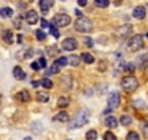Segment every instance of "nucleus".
Listing matches in <instances>:
<instances>
[{"instance_id":"39448f33","label":"nucleus","mask_w":148,"mask_h":140,"mask_svg":"<svg viewBox=\"0 0 148 140\" xmlns=\"http://www.w3.org/2000/svg\"><path fill=\"white\" fill-rule=\"evenodd\" d=\"M144 47V40L142 35H134L129 41H128V48L129 51H138Z\"/></svg>"},{"instance_id":"1a4fd4ad","label":"nucleus","mask_w":148,"mask_h":140,"mask_svg":"<svg viewBox=\"0 0 148 140\" xmlns=\"http://www.w3.org/2000/svg\"><path fill=\"white\" fill-rule=\"evenodd\" d=\"M145 15H147V10H145L144 6H136V8L134 9V12H132V16H134L135 19H144Z\"/></svg>"},{"instance_id":"bb28decb","label":"nucleus","mask_w":148,"mask_h":140,"mask_svg":"<svg viewBox=\"0 0 148 140\" xmlns=\"http://www.w3.org/2000/svg\"><path fill=\"white\" fill-rule=\"evenodd\" d=\"M95 5L97 8H108L109 6V0H96Z\"/></svg>"},{"instance_id":"f257e3e1","label":"nucleus","mask_w":148,"mask_h":140,"mask_svg":"<svg viewBox=\"0 0 148 140\" xmlns=\"http://www.w3.org/2000/svg\"><path fill=\"white\" fill-rule=\"evenodd\" d=\"M90 120V111L83 108L82 111H79L76 114V117H73V120L68 123V128L70 130H76V128H80L83 125H86Z\"/></svg>"},{"instance_id":"9d476101","label":"nucleus","mask_w":148,"mask_h":140,"mask_svg":"<svg viewBox=\"0 0 148 140\" xmlns=\"http://www.w3.org/2000/svg\"><path fill=\"white\" fill-rule=\"evenodd\" d=\"M52 6H54L52 0H41V2H39V8H41L42 13H48L49 8H52Z\"/></svg>"},{"instance_id":"ddd939ff","label":"nucleus","mask_w":148,"mask_h":140,"mask_svg":"<svg viewBox=\"0 0 148 140\" xmlns=\"http://www.w3.org/2000/svg\"><path fill=\"white\" fill-rule=\"evenodd\" d=\"M16 99L21 101V102H28V101L31 99V95H29V92H28L26 89H23V91H19V92L16 94Z\"/></svg>"},{"instance_id":"ea45409f","label":"nucleus","mask_w":148,"mask_h":140,"mask_svg":"<svg viewBox=\"0 0 148 140\" xmlns=\"http://www.w3.org/2000/svg\"><path fill=\"white\" fill-rule=\"evenodd\" d=\"M34 88H38L39 86V80H32V83H31Z\"/></svg>"},{"instance_id":"72a5a7b5","label":"nucleus","mask_w":148,"mask_h":140,"mask_svg":"<svg viewBox=\"0 0 148 140\" xmlns=\"http://www.w3.org/2000/svg\"><path fill=\"white\" fill-rule=\"evenodd\" d=\"M83 42H84L89 48H93V41H92L89 37H84V38H83Z\"/></svg>"},{"instance_id":"6ab92c4d","label":"nucleus","mask_w":148,"mask_h":140,"mask_svg":"<svg viewBox=\"0 0 148 140\" xmlns=\"http://www.w3.org/2000/svg\"><path fill=\"white\" fill-rule=\"evenodd\" d=\"M39 85H41V86H44L45 89H51V88L54 86L52 80H51V79H48V78H44V79H41V80H39Z\"/></svg>"},{"instance_id":"7c9ffc66","label":"nucleus","mask_w":148,"mask_h":140,"mask_svg":"<svg viewBox=\"0 0 148 140\" xmlns=\"http://www.w3.org/2000/svg\"><path fill=\"white\" fill-rule=\"evenodd\" d=\"M35 37H36L38 41H44V40H45V34H44V31H41V29H38V31L35 32Z\"/></svg>"},{"instance_id":"37998d69","label":"nucleus","mask_w":148,"mask_h":140,"mask_svg":"<svg viewBox=\"0 0 148 140\" xmlns=\"http://www.w3.org/2000/svg\"><path fill=\"white\" fill-rule=\"evenodd\" d=\"M144 134L148 137V124H145V125H144Z\"/></svg>"},{"instance_id":"c9c22d12","label":"nucleus","mask_w":148,"mask_h":140,"mask_svg":"<svg viewBox=\"0 0 148 140\" xmlns=\"http://www.w3.org/2000/svg\"><path fill=\"white\" fill-rule=\"evenodd\" d=\"M132 104H134L135 108H142V107H144V101H141V99H139V101L136 99V101H134Z\"/></svg>"},{"instance_id":"f03ea898","label":"nucleus","mask_w":148,"mask_h":140,"mask_svg":"<svg viewBox=\"0 0 148 140\" xmlns=\"http://www.w3.org/2000/svg\"><path fill=\"white\" fill-rule=\"evenodd\" d=\"M74 29L77 32H83V34H87V32H92L93 29V22L89 19V18H79L74 24Z\"/></svg>"},{"instance_id":"49530a36","label":"nucleus","mask_w":148,"mask_h":140,"mask_svg":"<svg viewBox=\"0 0 148 140\" xmlns=\"http://www.w3.org/2000/svg\"><path fill=\"white\" fill-rule=\"evenodd\" d=\"M147 38H148V32H147Z\"/></svg>"},{"instance_id":"5701e85b","label":"nucleus","mask_w":148,"mask_h":140,"mask_svg":"<svg viewBox=\"0 0 148 140\" xmlns=\"http://www.w3.org/2000/svg\"><path fill=\"white\" fill-rule=\"evenodd\" d=\"M86 139L87 140H96L97 139V131L96 130H89L86 133Z\"/></svg>"},{"instance_id":"a19ab883","label":"nucleus","mask_w":148,"mask_h":140,"mask_svg":"<svg viewBox=\"0 0 148 140\" xmlns=\"http://www.w3.org/2000/svg\"><path fill=\"white\" fill-rule=\"evenodd\" d=\"M86 5H87L86 0H79V6H86Z\"/></svg>"},{"instance_id":"20e7f679","label":"nucleus","mask_w":148,"mask_h":140,"mask_svg":"<svg viewBox=\"0 0 148 140\" xmlns=\"http://www.w3.org/2000/svg\"><path fill=\"white\" fill-rule=\"evenodd\" d=\"M71 24V18L68 16V15H65V13H58V15H55L54 18H52V24L51 25H54L55 28H65V26H68Z\"/></svg>"},{"instance_id":"473e14b6","label":"nucleus","mask_w":148,"mask_h":140,"mask_svg":"<svg viewBox=\"0 0 148 140\" xmlns=\"http://www.w3.org/2000/svg\"><path fill=\"white\" fill-rule=\"evenodd\" d=\"M60 69H61V67H60V66H58V64L54 61V64L51 66V70H49V72H51V73H58V72H60Z\"/></svg>"},{"instance_id":"58836bf2","label":"nucleus","mask_w":148,"mask_h":140,"mask_svg":"<svg viewBox=\"0 0 148 140\" xmlns=\"http://www.w3.org/2000/svg\"><path fill=\"white\" fill-rule=\"evenodd\" d=\"M147 60H148V54H144V55L139 57V63H144V61H147Z\"/></svg>"},{"instance_id":"c85d7f7f","label":"nucleus","mask_w":148,"mask_h":140,"mask_svg":"<svg viewBox=\"0 0 148 140\" xmlns=\"http://www.w3.org/2000/svg\"><path fill=\"white\" fill-rule=\"evenodd\" d=\"M125 72H128V73H134V70H135V66H134V63H128V64H125Z\"/></svg>"},{"instance_id":"a211bd4d","label":"nucleus","mask_w":148,"mask_h":140,"mask_svg":"<svg viewBox=\"0 0 148 140\" xmlns=\"http://www.w3.org/2000/svg\"><path fill=\"white\" fill-rule=\"evenodd\" d=\"M80 60H83V61H84V63H87V64H92V63L95 61V57H93L92 54H89V53H82Z\"/></svg>"},{"instance_id":"423d86ee","label":"nucleus","mask_w":148,"mask_h":140,"mask_svg":"<svg viewBox=\"0 0 148 140\" xmlns=\"http://www.w3.org/2000/svg\"><path fill=\"white\" fill-rule=\"evenodd\" d=\"M121 104V96L118 92H110L109 96H108V105H109V110H115L118 108Z\"/></svg>"},{"instance_id":"2f4dec72","label":"nucleus","mask_w":148,"mask_h":140,"mask_svg":"<svg viewBox=\"0 0 148 140\" xmlns=\"http://www.w3.org/2000/svg\"><path fill=\"white\" fill-rule=\"evenodd\" d=\"M31 127H32V131H34V133H41V131H42V130H41L42 125H41L39 123H34Z\"/></svg>"},{"instance_id":"4c0bfd02","label":"nucleus","mask_w":148,"mask_h":140,"mask_svg":"<svg viewBox=\"0 0 148 140\" xmlns=\"http://www.w3.org/2000/svg\"><path fill=\"white\" fill-rule=\"evenodd\" d=\"M31 67H32V69L35 70V72H36V70H39V69H41V67H39V64H38L36 61H34V63L31 64Z\"/></svg>"},{"instance_id":"c756f323","label":"nucleus","mask_w":148,"mask_h":140,"mask_svg":"<svg viewBox=\"0 0 148 140\" xmlns=\"http://www.w3.org/2000/svg\"><path fill=\"white\" fill-rule=\"evenodd\" d=\"M49 31H51L52 37H55V38H58V37H60V31H58V28H55L54 25H49Z\"/></svg>"},{"instance_id":"dca6fc26","label":"nucleus","mask_w":148,"mask_h":140,"mask_svg":"<svg viewBox=\"0 0 148 140\" xmlns=\"http://www.w3.org/2000/svg\"><path fill=\"white\" fill-rule=\"evenodd\" d=\"M54 120H55V121H61V123H67V121H70V115H68L65 111H61V112H58V114L54 117Z\"/></svg>"},{"instance_id":"c03bdc74","label":"nucleus","mask_w":148,"mask_h":140,"mask_svg":"<svg viewBox=\"0 0 148 140\" xmlns=\"http://www.w3.org/2000/svg\"><path fill=\"white\" fill-rule=\"evenodd\" d=\"M76 15H77L79 18H83V15H82V12H80V10H76Z\"/></svg>"},{"instance_id":"f3484780","label":"nucleus","mask_w":148,"mask_h":140,"mask_svg":"<svg viewBox=\"0 0 148 140\" xmlns=\"http://www.w3.org/2000/svg\"><path fill=\"white\" fill-rule=\"evenodd\" d=\"M0 16L2 18H12L13 16V10L10 8H2L0 9Z\"/></svg>"},{"instance_id":"a18cd8bd","label":"nucleus","mask_w":148,"mask_h":140,"mask_svg":"<svg viewBox=\"0 0 148 140\" xmlns=\"http://www.w3.org/2000/svg\"><path fill=\"white\" fill-rule=\"evenodd\" d=\"M23 140H32V137H25Z\"/></svg>"},{"instance_id":"aec40b11","label":"nucleus","mask_w":148,"mask_h":140,"mask_svg":"<svg viewBox=\"0 0 148 140\" xmlns=\"http://www.w3.org/2000/svg\"><path fill=\"white\" fill-rule=\"evenodd\" d=\"M57 105H58V107H61V108H65V107H68V105H70V99H68L67 96H61V98H58Z\"/></svg>"},{"instance_id":"7ed1b4c3","label":"nucleus","mask_w":148,"mask_h":140,"mask_svg":"<svg viewBox=\"0 0 148 140\" xmlns=\"http://www.w3.org/2000/svg\"><path fill=\"white\" fill-rule=\"evenodd\" d=\"M121 86H122V89H123L125 92L131 94V92H134V91L138 88V80H136V78H134V76H126V78H123V79L121 80Z\"/></svg>"},{"instance_id":"e433bc0d","label":"nucleus","mask_w":148,"mask_h":140,"mask_svg":"<svg viewBox=\"0 0 148 140\" xmlns=\"http://www.w3.org/2000/svg\"><path fill=\"white\" fill-rule=\"evenodd\" d=\"M38 64H39V67H42V69H44V67H47V61H45V58H44V57H41V58H39V61H38Z\"/></svg>"},{"instance_id":"4468645a","label":"nucleus","mask_w":148,"mask_h":140,"mask_svg":"<svg viewBox=\"0 0 148 140\" xmlns=\"http://www.w3.org/2000/svg\"><path fill=\"white\" fill-rule=\"evenodd\" d=\"M2 38H3V41L6 44H12L13 42V34H12V31L10 29H5L3 34H2Z\"/></svg>"},{"instance_id":"79ce46f5","label":"nucleus","mask_w":148,"mask_h":140,"mask_svg":"<svg viewBox=\"0 0 148 140\" xmlns=\"http://www.w3.org/2000/svg\"><path fill=\"white\" fill-rule=\"evenodd\" d=\"M15 26H16V28H21V18L15 21Z\"/></svg>"},{"instance_id":"412c9836","label":"nucleus","mask_w":148,"mask_h":140,"mask_svg":"<svg viewBox=\"0 0 148 140\" xmlns=\"http://www.w3.org/2000/svg\"><path fill=\"white\" fill-rule=\"evenodd\" d=\"M68 58V64H71V66H79L80 64V57L79 55H70V57H67Z\"/></svg>"},{"instance_id":"0eeeda50","label":"nucleus","mask_w":148,"mask_h":140,"mask_svg":"<svg viewBox=\"0 0 148 140\" xmlns=\"http://www.w3.org/2000/svg\"><path fill=\"white\" fill-rule=\"evenodd\" d=\"M61 47H62V50H65V51H73V50L77 48V41L74 40V38H65V40L61 42Z\"/></svg>"},{"instance_id":"f704fd0d","label":"nucleus","mask_w":148,"mask_h":140,"mask_svg":"<svg viewBox=\"0 0 148 140\" xmlns=\"http://www.w3.org/2000/svg\"><path fill=\"white\" fill-rule=\"evenodd\" d=\"M39 22H41V26H42V28H49V22H48L45 18L39 19Z\"/></svg>"},{"instance_id":"9b49d317","label":"nucleus","mask_w":148,"mask_h":140,"mask_svg":"<svg viewBox=\"0 0 148 140\" xmlns=\"http://www.w3.org/2000/svg\"><path fill=\"white\" fill-rule=\"evenodd\" d=\"M13 76H15V79H18V80H23V79L26 78V73L23 72L22 67L16 66V67H13Z\"/></svg>"},{"instance_id":"4be33fe9","label":"nucleus","mask_w":148,"mask_h":140,"mask_svg":"<svg viewBox=\"0 0 148 140\" xmlns=\"http://www.w3.org/2000/svg\"><path fill=\"white\" fill-rule=\"evenodd\" d=\"M36 99H38L39 102H48V101H49V95L45 94V92H38V94H36Z\"/></svg>"},{"instance_id":"f8f14e48","label":"nucleus","mask_w":148,"mask_h":140,"mask_svg":"<svg viewBox=\"0 0 148 140\" xmlns=\"http://www.w3.org/2000/svg\"><path fill=\"white\" fill-rule=\"evenodd\" d=\"M131 31H132V26L131 25H123V26H121V28L116 29V34H118V37H126V35L131 34Z\"/></svg>"},{"instance_id":"cd10ccee","label":"nucleus","mask_w":148,"mask_h":140,"mask_svg":"<svg viewBox=\"0 0 148 140\" xmlns=\"http://www.w3.org/2000/svg\"><path fill=\"white\" fill-rule=\"evenodd\" d=\"M103 140H118V139H116V136L112 131H106L103 134Z\"/></svg>"},{"instance_id":"a878e982","label":"nucleus","mask_w":148,"mask_h":140,"mask_svg":"<svg viewBox=\"0 0 148 140\" xmlns=\"http://www.w3.org/2000/svg\"><path fill=\"white\" fill-rule=\"evenodd\" d=\"M126 140H139V134L136 131H129L126 136Z\"/></svg>"},{"instance_id":"393cba45","label":"nucleus","mask_w":148,"mask_h":140,"mask_svg":"<svg viewBox=\"0 0 148 140\" xmlns=\"http://www.w3.org/2000/svg\"><path fill=\"white\" fill-rule=\"evenodd\" d=\"M131 123H132V118L129 115H122L121 117V124L122 125H129Z\"/></svg>"},{"instance_id":"b1692460","label":"nucleus","mask_w":148,"mask_h":140,"mask_svg":"<svg viewBox=\"0 0 148 140\" xmlns=\"http://www.w3.org/2000/svg\"><path fill=\"white\" fill-rule=\"evenodd\" d=\"M55 63L60 66V67H64L68 64V58L67 57H58V60H55Z\"/></svg>"},{"instance_id":"2eb2a0df","label":"nucleus","mask_w":148,"mask_h":140,"mask_svg":"<svg viewBox=\"0 0 148 140\" xmlns=\"http://www.w3.org/2000/svg\"><path fill=\"white\" fill-rule=\"evenodd\" d=\"M105 124H106L109 128H116V127H118V120H116V117H113V115H109V117H106V120H105Z\"/></svg>"},{"instance_id":"6e6552de","label":"nucleus","mask_w":148,"mask_h":140,"mask_svg":"<svg viewBox=\"0 0 148 140\" xmlns=\"http://www.w3.org/2000/svg\"><path fill=\"white\" fill-rule=\"evenodd\" d=\"M25 19H26V22H28L29 25H35V24L39 21L38 12H35V10H28L26 15H25Z\"/></svg>"}]
</instances>
